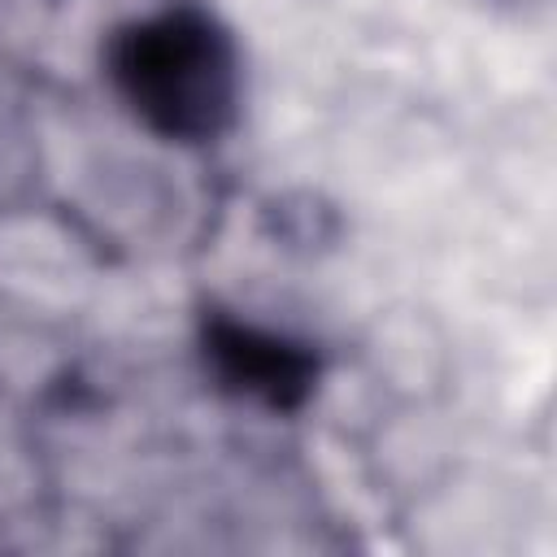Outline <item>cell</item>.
<instances>
[{
  "label": "cell",
  "instance_id": "6da1fadb",
  "mask_svg": "<svg viewBox=\"0 0 557 557\" xmlns=\"http://www.w3.org/2000/svg\"><path fill=\"white\" fill-rule=\"evenodd\" d=\"M104 65L122 104L170 144H209L239 113V48L209 9L174 4L126 22L113 30Z\"/></svg>",
  "mask_w": 557,
  "mask_h": 557
},
{
  "label": "cell",
  "instance_id": "7a4b0ae2",
  "mask_svg": "<svg viewBox=\"0 0 557 557\" xmlns=\"http://www.w3.org/2000/svg\"><path fill=\"white\" fill-rule=\"evenodd\" d=\"M200 352L213 383L248 405L287 413L300 409L318 387V352L283 331L213 313L200 326Z\"/></svg>",
  "mask_w": 557,
  "mask_h": 557
}]
</instances>
